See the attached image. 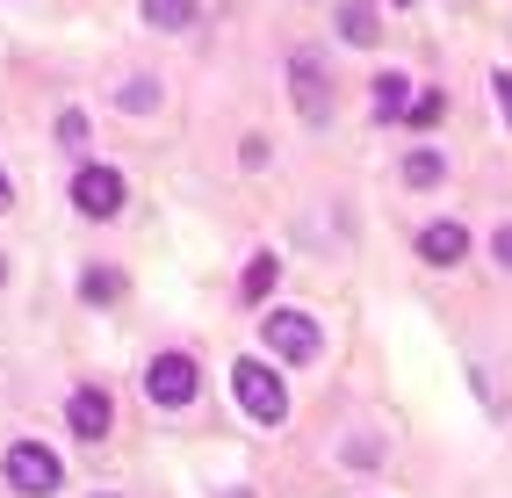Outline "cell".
<instances>
[{
    "label": "cell",
    "mask_w": 512,
    "mask_h": 498,
    "mask_svg": "<svg viewBox=\"0 0 512 498\" xmlns=\"http://www.w3.org/2000/svg\"><path fill=\"white\" fill-rule=\"evenodd\" d=\"M231 390H238V405H246V419H260V426H282L289 419V390H282V376L267 369V361H231Z\"/></svg>",
    "instance_id": "obj_1"
},
{
    "label": "cell",
    "mask_w": 512,
    "mask_h": 498,
    "mask_svg": "<svg viewBox=\"0 0 512 498\" xmlns=\"http://www.w3.org/2000/svg\"><path fill=\"white\" fill-rule=\"evenodd\" d=\"M260 347L275 361H289V369H311L318 347H325V332H318V318H303V311H267L260 318Z\"/></svg>",
    "instance_id": "obj_2"
},
{
    "label": "cell",
    "mask_w": 512,
    "mask_h": 498,
    "mask_svg": "<svg viewBox=\"0 0 512 498\" xmlns=\"http://www.w3.org/2000/svg\"><path fill=\"white\" fill-rule=\"evenodd\" d=\"M289 94H296V116L311 123V130L332 123V80H325V58L318 51H296L289 58Z\"/></svg>",
    "instance_id": "obj_3"
},
{
    "label": "cell",
    "mask_w": 512,
    "mask_h": 498,
    "mask_svg": "<svg viewBox=\"0 0 512 498\" xmlns=\"http://www.w3.org/2000/svg\"><path fill=\"white\" fill-rule=\"evenodd\" d=\"M8 484L29 491V498H51V491L65 484V462H58L44 441H15V448H8Z\"/></svg>",
    "instance_id": "obj_4"
},
{
    "label": "cell",
    "mask_w": 512,
    "mask_h": 498,
    "mask_svg": "<svg viewBox=\"0 0 512 498\" xmlns=\"http://www.w3.org/2000/svg\"><path fill=\"white\" fill-rule=\"evenodd\" d=\"M145 397H152L159 412H181L188 397H195V361L188 354H159L152 369H145Z\"/></svg>",
    "instance_id": "obj_5"
},
{
    "label": "cell",
    "mask_w": 512,
    "mask_h": 498,
    "mask_svg": "<svg viewBox=\"0 0 512 498\" xmlns=\"http://www.w3.org/2000/svg\"><path fill=\"white\" fill-rule=\"evenodd\" d=\"M73 210L80 217H116L123 210V174L116 166H80L73 174Z\"/></svg>",
    "instance_id": "obj_6"
},
{
    "label": "cell",
    "mask_w": 512,
    "mask_h": 498,
    "mask_svg": "<svg viewBox=\"0 0 512 498\" xmlns=\"http://www.w3.org/2000/svg\"><path fill=\"white\" fill-rule=\"evenodd\" d=\"M65 426H73L80 441H101L116 426V405H109V390H94V383H80L73 397H65Z\"/></svg>",
    "instance_id": "obj_7"
},
{
    "label": "cell",
    "mask_w": 512,
    "mask_h": 498,
    "mask_svg": "<svg viewBox=\"0 0 512 498\" xmlns=\"http://www.w3.org/2000/svg\"><path fill=\"white\" fill-rule=\"evenodd\" d=\"M469 253V231L448 217V224H426L419 231V260H426V268H455V260Z\"/></svg>",
    "instance_id": "obj_8"
},
{
    "label": "cell",
    "mask_w": 512,
    "mask_h": 498,
    "mask_svg": "<svg viewBox=\"0 0 512 498\" xmlns=\"http://www.w3.org/2000/svg\"><path fill=\"white\" fill-rule=\"evenodd\" d=\"M339 37H347L354 51H368L375 37H383V22H375V8H368V0H339Z\"/></svg>",
    "instance_id": "obj_9"
},
{
    "label": "cell",
    "mask_w": 512,
    "mask_h": 498,
    "mask_svg": "<svg viewBox=\"0 0 512 498\" xmlns=\"http://www.w3.org/2000/svg\"><path fill=\"white\" fill-rule=\"evenodd\" d=\"M412 102H419L412 73H383V80H375V116H412Z\"/></svg>",
    "instance_id": "obj_10"
},
{
    "label": "cell",
    "mask_w": 512,
    "mask_h": 498,
    "mask_svg": "<svg viewBox=\"0 0 512 498\" xmlns=\"http://www.w3.org/2000/svg\"><path fill=\"white\" fill-rule=\"evenodd\" d=\"M404 181H412V188H440V181H448V159H440L433 145H419L412 159H404Z\"/></svg>",
    "instance_id": "obj_11"
},
{
    "label": "cell",
    "mask_w": 512,
    "mask_h": 498,
    "mask_svg": "<svg viewBox=\"0 0 512 498\" xmlns=\"http://www.w3.org/2000/svg\"><path fill=\"white\" fill-rule=\"evenodd\" d=\"M275 282H282V260H275V253H253V268H246V304H260Z\"/></svg>",
    "instance_id": "obj_12"
},
{
    "label": "cell",
    "mask_w": 512,
    "mask_h": 498,
    "mask_svg": "<svg viewBox=\"0 0 512 498\" xmlns=\"http://www.w3.org/2000/svg\"><path fill=\"white\" fill-rule=\"evenodd\" d=\"M145 22L152 29H188L195 22V0H145Z\"/></svg>",
    "instance_id": "obj_13"
},
{
    "label": "cell",
    "mask_w": 512,
    "mask_h": 498,
    "mask_svg": "<svg viewBox=\"0 0 512 498\" xmlns=\"http://www.w3.org/2000/svg\"><path fill=\"white\" fill-rule=\"evenodd\" d=\"M80 296H87V304H116V296H123V275H116V268H87V275H80Z\"/></svg>",
    "instance_id": "obj_14"
},
{
    "label": "cell",
    "mask_w": 512,
    "mask_h": 498,
    "mask_svg": "<svg viewBox=\"0 0 512 498\" xmlns=\"http://www.w3.org/2000/svg\"><path fill=\"white\" fill-rule=\"evenodd\" d=\"M116 102H123L130 116H152V109H159V87H152V80H130V87L116 94Z\"/></svg>",
    "instance_id": "obj_15"
},
{
    "label": "cell",
    "mask_w": 512,
    "mask_h": 498,
    "mask_svg": "<svg viewBox=\"0 0 512 498\" xmlns=\"http://www.w3.org/2000/svg\"><path fill=\"white\" fill-rule=\"evenodd\" d=\"M58 145H65V152H80V145H87V116H80V109H65V116H58Z\"/></svg>",
    "instance_id": "obj_16"
},
{
    "label": "cell",
    "mask_w": 512,
    "mask_h": 498,
    "mask_svg": "<svg viewBox=\"0 0 512 498\" xmlns=\"http://www.w3.org/2000/svg\"><path fill=\"white\" fill-rule=\"evenodd\" d=\"M440 116H448V102H440V94H419V102H412V123H419V130H433Z\"/></svg>",
    "instance_id": "obj_17"
},
{
    "label": "cell",
    "mask_w": 512,
    "mask_h": 498,
    "mask_svg": "<svg viewBox=\"0 0 512 498\" xmlns=\"http://www.w3.org/2000/svg\"><path fill=\"white\" fill-rule=\"evenodd\" d=\"M491 94H498V116H505V130H512V73H505V65L491 73Z\"/></svg>",
    "instance_id": "obj_18"
},
{
    "label": "cell",
    "mask_w": 512,
    "mask_h": 498,
    "mask_svg": "<svg viewBox=\"0 0 512 498\" xmlns=\"http://www.w3.org/2000/svg\"><path fill=\"white\" fill-rule=\"evenodd\" d=\"M491 260H498V268L512 275V224H498V239H491Z\"/></svg>",
    "instance_id": "obj_19"
},
{
    "label": "cell",
    "mask_w": 512,
    "mask_h": 498,
    "mask_svg": "<svg viewBox=\"0 0 512 498\" xmlns=\"http://www.w3.org/2000/svg\"><path fill=\"white\" fill-rule=\"evenodd\" d=\"M15 210V188H8V166H0V217Z\"/></svg>",
    "instance_id": "obj_20"
},
{
    "label": "cell",
    "mask_w": 512,
    "mask_h": 498,
    "mask_svg": "<svg viewBox=\"0 0 512 498\" xmlns=\"http://www.w3.org/2000/svg\"><path fill=\"white\" fill-rule=\"evenodd\" d=\"M390 8H412V0H390Z\"/></svg>",
    "instance_id": "obj_21"
},
{
    "label": "cell",
    "mask_w": 512,
    "mask_h": 498,
    "mask_svg": "<svg viewBox=\"0 0 512 498\" xmlns=\"http://www.w3.org/2000/svg\"><path fill=\"white\" fill-rule=\"evenodd\" d=\"M0 282H8V260H0Z\"/></svg>",
    "instance_id": "obj_22"
},
{
    "label": "cell",
    "mask_w": 512,
    "mask_h": 498,
    "mask_svg": "<svg viewBox=\"0 0 512 498\" xmlns=\"http://www.w3.org/2000/svg\"><path fill=\"white\" fill-rule=\"evenodd\" d=\"M94 498H101V491H94Z\"/></svg>",
    "instance_id": "obj_23"
}]
</instances>
